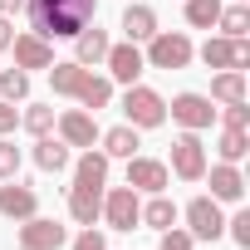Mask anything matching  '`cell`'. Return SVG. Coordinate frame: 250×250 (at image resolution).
Here are the masks:
<instances>
[{
	"mask_svg": "<svg viewBox=\"0 0 250 250\" xmlns=\"http://www.w3.org/2000/svg\"><path fill=\"white\" fill-rule=\"evenodd\" d=\"M0 216H10V221H30V216H40V196H35V187H20V182L10 177V187H0Z\"/></svg>",
	"mask_w": 250,
	"mask_h": 250,
	"instance_id": "cell-13",
	"label": "cell"
},
{
	"mask_svg": "<svg viewBox=\"0 0 250 250\" xmlns=\"http://www.w3.org/2000/svg\"><path fill=\"white\" fill-rule=\"evenodd\" d=\"M172 172L182 182H201L206 177V147H201V133H182L172 143Z\"/></svg>",
	"mask_w": 250,
	"mask_h": 250,
	"instance_id": "cell-6",
	"label": "cell"
},
{
	"mask_svg": "<svg viewBox=\"0 0 250 250\" xmlns=\"http://www.w3.org/2000/svg\"><path fill=\"white\" fill-rule=\"evenodd\" d=\"M25 10V0H0V15H20Z\"/></svg>",
	"mask_w": 250,
	"mask_h": 250,
	"instance_id": "cell-38",
	"label": "cell"
},
{
	"mask_svg": "<svg viewBox=\"0 0 250 250\" xmlns=\"http://www.w3.org/2000/svg\"><path fill=\"white\" fill-rule=\"evenodd\" d=\"M157 250H196V240H191V230L167 226V230H162V240H157Z\"/></svg>",
	"mask_w": 250,
	"mask_h": 250,
	"instance_id": "cell-32",
	"label": "cell"
},
{
	"mask_svg": "<svg viewBox=\"0 0 250 250\" xmlns=\"http://www.w3.org/2000/svg\"><path fill=\"white\" fill-rule=\"evenodd\" d=\"M152 69H187L191 59H196V49H191V40L182 35V30H157L152 40H147V54H143Z\"/></svg>",
	"mask_w": 250,
	"mask_h": 250,
	"instance_id": "cell-3",
	"label": "cell"
},
{
	"mask_svg": "<svg viewBox=\"0 0 250 250\" xmlns=\"http://www.w3.org/2000/svg\"><path fill=\"white\" fill-rule=\"evenodd\" d=\"M10 49H15V69H49L54 64V44L40 35H15Z\"/></svg>",
	"mask_w": 250,
	"mask_h": 250,
	"instance_id": "cell-14",
	"label": "cell"
},
{
	"mask_svg": "<svg viewBox=\"0 0 250 250\" xmlns=\"http://www.w3.org/2000/svg\"><path fill=\"white\" fill-rule=\"evenodd\" d=\"M123 118H128L138 133H143V128H162V123H167V103H162L157 88L128 83V93H123Z\"/></svg>",
	"mask_w": 250,
	"mask_h": 250,
	"instance_id": "cell-2",
	"label": "cell"
},
{
	"mask_svg": "<svg viewBox=\"0 0 250 250\" xmlns=\"http://www.w3.org/2000/svg\"><path fill=\"white\" fill-rule=\"evenodd\" d=\"M98 143H103V157H123V162H128V157H138V147H143L133 123H118V128L98 133Z\"/></svg>",
	"mask_w": 250,
	"mask_h": 250,
	"instance_id": "cell-16",
	"label": "cell"
},
{
	"mask_svg": "<svg viewBox=\"0 0 250 250\" xmlns=\"http://www.w3.org/2000/svg\"><path fill=\"white\" fill-rule=\"evenodd\" d=\"M0 98H5V103L30 98V74L25 69H0Z\"/></svg>",
	"mask_w": 250,
	"mask_h": 250,
	"instance_id": "cell-27",
	"label": "cell"
},
{
	"mask_svg": "<svg viewBox=\"0 0 250 250\" xmlns=\"http://www.w3.org/2000/svg\"><path fill=\"white\" fill-rule=\"evenodd\" d=\"M108 44H113V40H108L98 25H93V30H79V35H74V59H79L83 69H88V64H103Z\"/></svg>",
	"mask_w": 250,
	"mask_h": 250,
	"instance_id": "cell-20",
	"label": "cell"
},
{
	"mask_svg": "<svg viewBox=\"0 0 250 250\" xmlns=\"http://www.w3.org/2000/svg\"><path fill=\"white\" fill-rule=\"evenodd\" d=\"M226 226H230V240H235L240 250H250V211H240V216H230Z\"/></svg>",
	"mask_w": 250,
	"mask_h": 250,
	"instance_id": "cell-33",
	"label": "cell"
},
{
	"mask_svg": "<svg viewBox=\"0 0 250 250\" xmlns=\"http://www.w3.org/2000/svg\"><path fill=\"white\" fill-rule=\"evenodd\" d=\"M15 123H20L15 103H5V98H0V133H15Z\"/></svg>",
	"mask_w": 250,
	"mask_h": 250,
	"instance_id": "cell-36",
	"label": "cell"
},
{
	"mask_svg": "<svg viewBox=\"0 0 250 250\" xmlns=\"http://www.w3.org/2000/svg\"><path fill=\"white\" fill-rule=\"evenodd\" d=\"M10 40H15V25H10V15H0V49H10Z\"/></svg>",
	"mask_w": 250,
	"mask_h": 250,
	"instance_id": "cell-37",
	"label": "cell"
},
{
	"mask_svg": "<svg viewBox=\"0 0 250 250\" xmlns=\"http://www.w3.org/2000/svg\"><path fill=\"white\" fill-rule=\"evenodd\" d=\"M35 167H40V172H64V167H69V143L44 133V138L35 143Z\"/></svg>",
	"mask_w": 250,
	"mask_h": 250,
	"instance_id": "cell-22",
	"label": "cell"
},
{
	"mask_svg": "<svg viewBox=\"0 0 250 250\" xmlns=\"http://www.w3.org/2000/svg\"><path fill=\"white\" fill-rule=\"evenodd\" d=\"M69 216L79 226H93L103 216V191H88V187H69Z\"/></svg>",
	"mask_w": 250,
	"mask_h": 250,
	"instance_id": "cell-21",
	"label": "cell"
},
{
	"mask_svg": "<svg viewBox=\"0 0 250 250\" xmlns=\"http://www.w3.org/2000/svg\"><path fill=\"white\" fill-rule=\"evenodd\" d=\"M54 123H59V138H64L69 147H93V143H98V123H93L88 108H69V113H59Z\"/></svg>",
	"mask_w": 250,
	"mask_h": 250,
	"instance_id": "cell-12",
	"label": "cell"
},
{
	"mask_svg": "<svg viewBox=\"0 0 250 250\" xmlns=\"http://www.w3.org/2000/svg\"><path fill=\"white\" fill-rule=\"evenodd\" d=\"M172 123H182L187 133H206L216 123V108H211L206 93H177L172 98Z\"/></svg>",
	"mask_w": 250,
	"mask_h": 250,
	"instance_id": "cell-7",
	"label": "cell"
},
{
	"mask_svg": "<svg viewBox=\"0 0 250 250\" xmlns=\"http://www.w3.org/2000/svg\"><path fill=\"white\" fill-rule=\"evenodd\" d=\"M64 240H69V230L59 221H49V216H30L20 226V250H59Z\"/></svg>",
	"mask_w": 250,
	"mask_h": 250,
	"instance_id": "cell-11",
	"label": "cell"
},
{
	"mask_svg": "<svg viewBox=\"0 0 250 250\" xmlns=\"http://www.w3.org/2000/svg\"><path fill=\"white\" fill-rule=\"evenodd\" d=\"M15 172H20V147H15V143H10L5 133H0V177L10 182Z\"/></svg>",
	"mask_w": 250,
	"mask_h": 250,
	"instance_id": "cell-31",
	"label": "cell"
},
{
	"mask_svg": "<svg viewBox=\"0 0 250 250\" xmlns=\"http://www.w3.org/2000/svg\"><path fill=\"white\" fill-rule=\"evenodd\" d=\"M187 230H191V240H221L226 235L221 201L216 196H191L187 201Z\"/></svg>",
	"mask_w": 250,
	"mask_h": 250,
	"instance_id": "cell-5",
	"label": "cell"
},
{
	"mask_svg": "<svg viewBox=\"0 0 250 250\" xmlns=\"http://www.w3.org/2000/svg\"><path fill=\"white\" fill-rule=\"evenodd\" d=\"M167 182H172L167 162H157V157H128V187L133 191L157 196V191H167Z\"/></svg>",
	"mask_w": 250,
	"mask_h": 250,
	"instance_id": "cell-10",
	"label": "cell"
},
{
	"mask_svg": "<svg viewBox=\"0 0 250 250\" xmlns=\"http://www.w3.org/2000/svg\"><path fill=\"white\" fill-rule=\"evenodd\" d=\"M69 250H108V240H103V230H93V226H83L79 235H74V245Z\"/></svg>",
	"mask_w": 250,
	"mask_h": 250,
	"instance_id": "cell-34",
	"label": "cell"
},
{
	"mask_svg": "<svg viewBox=\"0 0 250 250\" xmlns=\"http://www.w3.org/2000/svg\"><path fill=\"white\" fill-rule=\"evenodd\" d=\"M123 35H128L133 44L152 40L157 35V10L152 5H128V10H123Z\"/></svg>",
	"mask_w": 250,
	"mask_h": 250,
	"instance_id": "cell-19",
	"label": "cell"
},
{
	"mask_svg": "<svg viewBox=\"0 0 250 250\" xmlns=\"http://www.w3.org/2000/svg\"><path fill=\"white\" fill-rule=\"evenodd\" d=\"M79 103L93 108V113L108 108V103H113V79H98V74L88 69V79H83V88H79Z\"/></svg>",
	"mask_w": 250,
	"mask_h": 250,
	"instance_id": "cell-25",
	"label": "cell"
},
{
	"mask_svg": "<svg viewBox=\"0 0 250 250\" xmlns=\"http://www.w3.org/2000/svg\"><path fill=\"white\" fill-rule=\"evenodd\" d=\"M245 147H250L245 128H226V133L216 138V152H221V162H240V157H245Z\"/></svg>",
	"mask_w": 250,
	"mask_h": 250,
	"instance_id": "cell-28",
	"label": "cell"
},
{
	"mask_svg": "<svg viewBox=\"0 0 250 250\" xmlns=\"http://www.w3.org/2000/svg\"><path fill=\"white\" fill-rule=\"evenodd\" d=\"M221 15V0H187V25L191 30H211Z\"/></svg>",
	"mask_w": 250,
	"mask_h": 250,
	"instance_id": "cell-29",
	"label": "cell"
},
{
	"mask_svg": "<svg viewBox=\"0 0 250 250\" xmlns=\"http://www.w3.org/2000/svg\"><path fill=\"white\" fill-rule=\"evenodd\" d=\"M201 64H206V69H250V44L216 35V40L201 44Z\"/></svg>",
	"mask_w": 250,
	"mask_h": 250,
	"instance_id": "cell-8",
	"label": "cell"
},
{
	"mask_svg": "<svg viewBox=\"0 0 250 250\" xmlns=\"http://www.w3.org/2000/svg\"><path fill=\"white\" fill-rule=\"evenodd\" d=\"M138 226H152V230H167V226H177V206L157 191L147 206H143V216H138Z\"/></svg>",
	"mask_w": 250,
	"mask_h": 250,
	"instance_id": "cell-26",
	"label": "cell"
},
{
	"mask_svg": "<svg viewBox=\"0 0 250 250\" xmlns=\"http://www.w3.org/2000/svg\"><path fill=\"white\" fill-rule=\"evenodd\" d=\"M216 25H221V35H226V40H245V35H250V10H245V0H235L230 10L221 5Z\"/></svg>",
	"mask_w": 250,
	"mask_h": 250,
	"instance_id": "cell-24",
	"label": "cell"
},
{
	"mask_svg": "<svg viewBox=\"0 0 250 250\" xmlns=\"http://www.w3.org/2000/svg\"><path fill=\"white\" fill-rule=\"evenodd\" d=\"M108 162H113V157H103V152H93V147H88V152L79 157V167H74V187L103 191V187H108Z\"/></svg>",
	"mask_w": 250,
	"mask_h": 250,
	"instance_id": "cell-17",
	"label": "cell"
},
{
	"mask_svg": "<svg viewBox=\"0 0 250 250\" xmlns=\"http://www.w3.org/2000/svg\"><path fill=\"white\" fill-rule=\"evenodd\" d=\"M211 196H216V201H240V196H245V177H240L235 162L211 167Z\"/></svg>",
	"mask_w": 250,
	"mask_h": 250,
	"instance_id": "cell-18",
	"label": "cell"
},
{
	"mask_svg": "<svg viewBox=\"0 0 250 250\" xmlns=\"http://www.w3.org/2000/svg\"><path fill=\"white\" fill-rule=\"evenodd\" d=\"M20 123H25V128H30L35 138H44V133L54 128V108H49V103H30V108L20 113Z\"/></svg>",
	"mask_w": 250,
	"mask_h": 250,
	"instance_id": "cell-30",
	"label": "cell"
},
{
	"mask_svg": "<svg viewBox=\"0 0 250 250\" xmlns=\"http://www.w3.org/2000/svg\"><path fill=\"white\" fill-rule=\"evenodd\" d=\"M138 216H143V201L133 187H103V221L108 230H138Z\"/></svg>",
	"mask_w": 250,
	"mask_h": 250,
	"instance_id": "cell-4",
	"label": "cell"
},
{
	"mask_svg": "<svg viewBox=\"0 0 250 250\" xmlns=\"http://www.w3.org/2000/svg\"><path fill=\"white\" fill-rule=\"evenodd\" d=\"M83 79H88V69H83L79 59H54V64H49V83H54L59 98H79Z\"/></svg>",
	"mask_w": 250,
	"mask_h": 250,
	"instance_id": "cell-15",
	"label": "cell"
},
{
	"mask_svg": "<svg viewBox=\"0 0 250 250\" xmlns=\"http://www.w3.org/2000/svg\"><path fill=\"white\" fill-rule=\"evenodd\" d=\"M221 118H226V128H245V123H250V103H245V98H240V103H226Z\"/></svg>",
	"mask_w": 250,
	"mask_h": 250,
	"instance_id": "cell-35",
	"label": "cell"
},
{
	"mask_svg": "<svg viewBox=\"0 0 250 250\" xmlns=\"http://www.w3.org/2000/svg\"><path fill=\"white\" fill-rule=\"evenodd\" d=\"M103 64H108V74H113L118 83H138V79H143V69H147V59H143V49H138L133 40H123V44H108Z\"/></svg>",
	"mask_w": 250,
	"mask_h": 250,
	"instance_id": "cell-9",
	"label": "cell"
},
{
	"mask_svg": "<svg viewBox=\"0 0 250 250\" xmlns=\"http://www.w3.org/2000/svg\"><path fill=\"white\" fill-rule=\"evenodd\" d=\"M206 98H216V103H240L245 98V69H221L216 79H211V93Z\"/></svg>",
	"mask_w": 250,
	"mask_h": 250,
	"instance_id": "cell-23",
	"label": "cell"
},
{
	"mask_svg": "<svg viewBox=\"0 0 250 250\" xmlns=\"http://www.w3.org/2000/svg\"><path fill=\"white\" fill-rule=\"evenodd\" d=\"M30 10V35L40 40H74L79 30L93 25L98 0H25Z\"/></svg>",
	"mask_w": 250,
	"mask_h": 250,
	"instance_id": "cell-1",
	"label": "cell"
}]
</instances>
